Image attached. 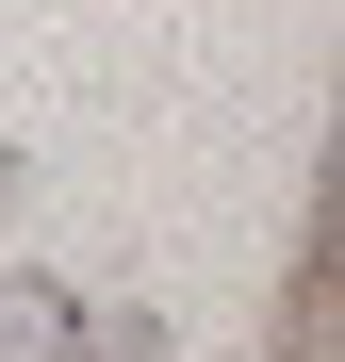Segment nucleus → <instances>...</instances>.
Masks as SVG:
<instances>
[{
  "mask_svg": "<svg viewBox=\"0 0 345 362\" xmlns=\"http://www.w3.org/2000/svg\"><path fill=\"white\" fill-rule=\"evenodd\" d=\"M0 346L49 362V346H83V329H66V296H49V280H0Z\"/></svg>",
  "mask_w": 345,
  "mask_h": 362,
  "instance_id": "obj_1",
  "label": "nucleus"
}]
</instances>
